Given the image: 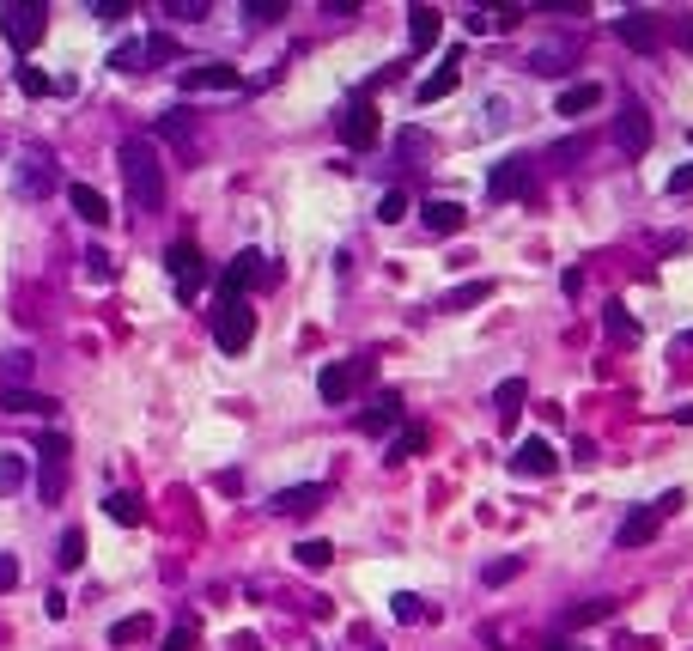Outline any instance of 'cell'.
<instances>
[{
  "label": "cell",
  "instance_id": "cell-1",
  "mask_svg": "<svg viewBox=\"0 0 693 651\" xmlns=\"http://www.w3.org/2000/svg\"><path fill=\"white\" fill-rule=\"evenodd\" d=\"M116 165H122V183H128V195H134V207L152 213V207L165 201V165H159V153H152L146 134H128V140H122Z\"/></svg>",
  "mask_w": 693,
  "mask_h": 651
},
{
  "label": "cell",
  "instance_id": "cell-2",
  "mask_svg": "<svg viewBox=\"0 0 693 651\" xmlns=\"http://www.w3.org/2000/svg\"><path fill=\"white\" fill-rule=\"evenodd\" d=\"M67 457H73L67 432H43V445H37V493H43V505H61V493H67Z\"/></svg>",
  "mask_w": 693,
  "mask_h": 651
},
{
  "label": "cell",
  "instance_id": "cell-3",
  "mask_svg": "<svg viewBox=\"0 0 693 651\" xmlns=\"http://www.w3.org/2000/svg\"><path fill=\"white\" fill-rule=\"evenodd\" d=\"M250 335H256V311H250L244 299H219V311H213V341H219V353H244Z\"/></svg>",
  "mask_w": 693,
  "mask_h": 651
},
{
  "label": "cell",
  "instance_id": "cell-4",
  "mask_svg": "<svg viewBox=\"0 0 693 651\" xmlns=\"http://www.w3.org/2000/svg\"><path fill=\"white\" fill-rule=\"evenodd\" d=\"M0 31H7L13 49H37L43 31H49V7H43V0H13V7L0 13Z\"/></svg>",
  "mask_w": 693,
  "mask_h": 651
},
{
  "label": "cell",
  "instance_id": "cell-5",
  "mask_svg": "<svg viewBox=\"0 0 693 651\" xmlns=\"http://www.w3.org/2000/svg\"><path fill=\"white\" fill-rule=\"evenodd\" d=\"M280 268L262 256V250H238V256H231L225 262V280H219V299H244L250 293V286H262V280H274Z\"/></svg>",
  "mask_w": 693,
  "mask_h": 651
},
{
  "label": "cell",
  "instance_id": "cell-6",
  "mask_svg": "<svg viewBox=\"0 0 693 651\" xmlns=\"http://www.w3.org/2000/svg\"><path fill=\"white\" fill-rule=\"evenodd\" d=\"M341 140H347V147L353 153H365V147H377V134H383V122H377V104L371 98H353L347 110H341Z\"/></svg>",
  "mask_w": 693,
  "mask_h": 651
},
{
  "label": "cell",
  "instance_id": "cell-7",
  "mask_svg": "<svg viewBox=\"0 0 693 651\" xmlns=\"http://www.w3.org/2000/svg\"><path fill=\"white\" fill-rule=\"evenodd\" d=\"M614 147H621L627 159H639L651 147V116L645 104H621V116H614Z\"/></svg>",
  "mask_w": 693,
  "mask_h": 651
},
{
  "label": "cell",
  "instance_id": "cell-8",
  "mask_svg": "<svg viewBox=\"0 0 693 651\" xmlns=\"http://www.w3.org/2000/svg\"><path fill=\"white\" fill-rule=\"evenodd\" d=\"M165 268L177 274V286H183V299H195L201 286H207V268H201V250L189 244V238H177L171 250H165Z\"/></svg>",
  "mask_w": 693,
  "mask_h": 651
},
{
  "label": "cell",
  "instance_id": "cell-9",
  "mask_svg": "<svg viewBox=\"0 0 693 651\" xmlns=\"http://www.w3.org/2000/svg\"><path fill=\"white\" fill-rule=\"evenodd\" d=\"M359 378H371V359H359V366H341V359H335V366H323L317 372V390H323V402H353V390H359Z\"/></svg>",
  "mask_w": 693,
  "mask_h": 651
},
{
  "label": "cell",
  "instance_id": "cell-10",
  "mask_svg": "<svg viewBox=\"0 0 693 651\" xmlns=\"http://www.w3.org/2000/svg\"><path fill=\"white\" fill-rule=\"evenodd\" d=\"M244 74L231 61H201V67H183V92H238Z\"/></svg>",
  "mask_w": 693,
  "mask_h": 651
},
{
  "label": "cell",
  "instance_id": "cell-11",
  "mask_svg": "<svg viewBox=\"0 0 693 651\" xmlns=\"http://www.w3.org/2000/svg\"><path fill=\"white\" fill-rule=\"evenodd\" d=\"M323 499H329V487H323V481H298V487H280V493L268 499V512H280V518H298V512H317Z\"/></svg>",
  "mask_w": 693,
  "mask_h": 651
},
{
  "label": "cell",
  "instance_id": "cell-12",
  "mask_svg": "<svg viewBox=\"0 0 693 651\" xmlns=\"http://www.w3.org/2000/svg\"><path fill=\"white\" fill-rule=\"evenodd\" d=\"M511 469H517V475H554V469H560V451H554L548 439H523V445L511 451Z\"/></svg>",
  "mask_w": 693,
  "mask_h": 651
},
{
  "label": "cell",
  "instance_id": "cell-13",
  "mask_svg": "<svg viewBox=\"0 0 693 651\" xmlns=\"http://www.w3.org/2000/svg\"><path fill=\"white\" fill-rule=\"evenodd\" d=\"M614 37H621L627 49H639V55H651L657 49V19L651 13H621L614 19Z\"/></svg>",
  "mask_w": 693,
  "mask_h": 651
},
{
  "label": "cell",
  "instance_id": "cell-14",
  "mask_svg": "<svg viewBox=\"0 0 693 651\" xmlns=\"http://www.w3.org/2000/svg\"><path fill=\"white\" fill-rule=\"evenodd\" d=\"M49 189H55L49 159H43V153H37V159H25V165H19V177H13V195H19V201H37V195H49Z\"/></svg>",
  "mask_w": 693,
  "mask_h": 651
},
{
  "label": "cell",
  "instance_id": "cell-15",
  "mask_svg": "<svg viewBox=\"0 0 693 651\" xmlns=\"http://www.w3.org/2000/svg\"><path fill=\"white\" fill-rule=\"evenodd\" d=\"M523 189H529L523 159H499V165L487 171V195H493V201H511V195H523Z\"/></svg>",
  "mask_w": 693,
  "mask_h": 651
},
{
  "label": "cell",
  "instance_id": "cell-16",
  "mask_svg": "<svg viewBox=\"0 0 693 651\" xmlns=\"http://www.w3.org/2000/svg\"><path fill=\"white\" fill-rule=\"evenodd\" d=\"M420 220H426V232H438V238H450V232H462V220H469V207H462V201H426L420 207Z\"/></svg>",
  "mask_w": 693,
  "mask_h": 651
},
{
  "label": "cell",
  "instance_id": "cell-17",
  "mask_svg": "<svg viewBox=\"0 0 693 651\" xmlns=\"http://www.w3.org/2000/svg\"><path fill=\"white\" fill-rule=\"evenodd\" d=\"M61 402L55 396H43V390H7V384H0V414H55Z\"/></svg>",
  "mask_w": 693,
  "mask_h": 651
},
{
  "label": "cell",
  "instance_id": "cell-18",
  "mask_svg": "<svg viewBox=\"0 0 693 651\" xmlns=\"http://www.w3.org/2000/svg\"><path fill=\"white\" fill-rule=\"evenodd\" d=\"M657 524H663L657 505H639V512H627V524H621V536H614V542H621V548H645V542L657 536Z\"/></svg>",
  "mask_w": 693,
  "mask_h": 651
},
{
  "label": "cell",
  "instance_id": "cell-19",
  "mask_svg": "<svg viewBox=\"0 0 693 651\" xmlns=\"http://www.w3.org/2000/svg\"><path fill=\"white\" fill-rule=\"evenodd\" d=\"M396 420H402V396H396V390H377V396H371V408L359 414V426H365V432H390Z\"/></svg>",
  "mask_w": 693,
  "mask_h": 651
},
{
  "label": "cell",
  "instance_id": "cell-20",
  "mask_svg": "<svg viewBox=\"0 0 693 651\" xmlns=\"http://www.w3.org/2000/svg\"><path fill=\"white\" fill-rule=\"evenodd\" d=\"M602 104V86L596 80H578V86H566L560 98H554V116H590Z\"/></svg>",
  "mask_w": 693,
  "mask_h": 651
},
{
  "label": "cell",
  "instance_id": "cell-21",
  "mask_svg": "<svg viewBox=\"0 0 693 651\" xmlns=\"http://www.w3.org/2000/svg\"><path fill=\"white\" fill-rule=\"evenodd\" d=\"M104 518H110V524H122V530H134V524L146 518V505H140V493L116 487V493H104Z\"/></svg>",
  "mask_w": 693,
  "mask_h": 651
},
{
  "label": "cell",
  "instance_id": "cell-22",
  "mask_svg": "<svg viewBox=\"0 0 693 651\" xmlns=\"http://www.w3.org/2000/svg\"><path fill=\"white\" fill-rule=\"evenodd\" d=\"M67 201H73V213H80L86 226H104V220H110V201H104L92 183H73V189H67Z\"/></svg>",
  "mask_w": 693,
  "mask_h": 651
},
{
  "label": "cell",
  "instance_id": "cell-23",
  "mask_svg": "<svg viewBox=\"0 0 693 651\" xmlns=\"http://www.w3.org/2000/svg\"><path fill=\"white\" fill-rule=\"evenodd\" d=\"M438 31H444V13H438V7H414V13H408V43H414V49H432Z\"/></svg>",
  "mask_w": 693,
  "mask_h": 651
},
{
  "label": "cell",
  "instance_id": "cell-24",
  "mask_svg": "<svg viewBox=\"0 0 693 651\" xmlns=\"http://www.w3.org/2000/svg\"><path fill=\"white\" fill-rule=\"evenodd\" d=\"M523 402H529V384H523V378H505V384L493 390V408L505 414V426H511V420L523 414Z\"/></svg>",
  "mask_w": 693,
  "mask_h": 651
},
{
  "label": "cell",
  "instance_id": "cell-25",
  "mask_svg": "<svg viewBox=\"0 0 693 651\" xmlns=\"http://www.w3.org/2000/svg\"><path fill=\"white\" fill-rule=\"evenodd\" d=\"M608 597H590V603H572L566 615H560V627H590V621H608Z\"/></svg>",
  "mask_w": 693,
  "mask_h": 651
},
{
  "label": "cell",
  "instance_id": "cell-26",
  "mask_svg": "<svg viewBox=\"0 0 693 651\" xmlns=\"http://www.w3.org/2000/svg\"><path fill=\"white\" fill-rule=\"evenodd\" d=\"M426 451V426H402L396 439H390V463H408V457H420Z\"/></svg>",
  "mask_w": 693,
  "mask_h": 651
},
{
  "label": "cell",
  "instance_id": "cell-27",
  "mask_svg": "<svg viewBox=\"0 0 693 651\" xmlns=\"http://www.w3.org/2000/svg\"><path fill=\"white\" fill-rule=\"evenodd\" d=\"M292 554H298V566H311V572H323V566L335 560V542H323V536H304V542H298Z\"/></svg>",
  "mask_w": 693,
  "mask_h": 651
},
{
  "label": "cell",
  "instance_id": "cell-28",
  "mask_svg": "<svg viewBox=\"0 0 693 651\" xmlns=\"http://www.w3.org/2000/svg\"><path fill=\"white\" fill-rule=\"evenodd\" d=\"M456 80H462L456 67H438V74H426V80H420V104H438V98H450V92H456Z\"/></svg>",
  "mask_w": 693,
  "mask_h": 651
},
{
  "label": "cell",
  "instance_id": "cell-29",
  "mask_svg": "<svg viewBox=\"0 0 693 651\" xmlns=\"http://www.w3.org/2000/svg\"><path fill=\"white\" fill-rule=\"evenodd\" d=\"M110 639H116V645H146V639H152V615H128V621H116Z\"/></svg>",
  "mask_w": 693,
  "mask_h": 651
},
{
  "label": "cell",
  "instance_id": "cell-30",
  "mask_svg": "<svg viewBox=\"0 0 693 651\" xmlns=\"http://www.w3.org/2000/svg\"><path fill=\"white\" fill-rule=\"evenodd\" d=\"M396 621H402V627H420V621H432V603L414 597V591H402V597H396Z\"/></svg>",
  "mask_w": 693,
  "mask_h": 651
},
{
  "label": "cell",
  "instance_id": "cell-31",
  "mask_svg": "<svg viewBox=\"0 0 693 651\" xmlns=\"http://www.w3.org/2000/svg\"><path fill=\"white\" fill-rule=\"evenodd\" d=\"M481 299H493V280H475V286H456V293L444 299V311H469V305H481Z\"/></svg>",
  "mask_w": 693,
  "mask_h": 651
},
{
  "label": "cell",
  "instance_id": "cell-32",
  "mask_svg": "<svg viewBox=\"0 0 693 651\" xmlns=\"http://www.w3.org/2000/svg\"><path fill=\"white\" fill-rule=\"evenodd\" d=\"M31 366H37V359H31V353H7V359H0V378H7V390H25V378H31Z\"/></svg>",
  "mask_w": 693,
  "mask_h": 651
},
{
  "label": "cell",
  "instance_id": "cell-33",
  "mask_svg": "<svg viewBox=\"0 0 693 651\" xmlns=\"http://www.w3.org/2000/svg\"><path fill=\"white\" fill-rule=\"evenodd\" d=\"M13 80H19V92H25V98H49V92H55V80L43 74V67H19Z\"/></svg>",
  "mask_w": 693,
  "mask_h": 651
},
{
  "label": "cell",
  "instance_id": "cell-34",
  "mask_svg": "<svg viewBox=\"0 0 693 651\" xmlns=\"http://www.w3.org/2000/svg\"><path fill=\"white\" fill-rule=\"evenodd\" d=\"M602 323H608V335H614V341H639V323L627 317V305H608V317H602Z\"/></svg>",
  "mask_w": 693,
  "mask_h": 651
},
{
  "label": "cell",
  "instance_id": "cell-35",
  "mask_svg": "<svg viewBox=\"0 0 693 651\" xmlns=\"http://www.w3.org/2000/svg\"><path fill=\"white\" fill-rule=\"evenodd\" d=\"M110 67H116V74H146V49H140V43H122V49L110 55Z\"/></svg>",
  "mask_w": 693,
  "mask_h": 651
},
{
  "label": "cell",
  "instance_id": "cell-36",
  "mask_svg": "<svg viewBox=\"0 0 693 651\" xmlns=\"http://www.w3.org/2000/svg\"><path fill=\"white\" fill-rule=\"evenodd\" d=\"M55 560H61L67 572L80 566V560H86V530H67V536H61V554H55Z\"/></svg>",
  "mask_w": 693,
  "mask_h": 651
},
{
  "label": "cell",
  "instance_id": "cell-37",
  "mask_svg": "<svg viewBox=\"0 0 693 651\" xmlns=\"http://www.w3.org/2000/svg\"><path fill=\"white\" fill-rule=\"evenodd\" d=\"M377 220H383V226H396V220H408V195H402V189H390V195H383V201H377Z\"/></svg>",
  "mask_w": 693,
  "mask_h": 651
},
{
  "label": "cell",
  "instance_id": "cell-38",
  "mask_svg": "<svg viewBox=\"0 0 693 651\" xmlns=\"http://www.w3.org/2000/svg\"><path fill=\"white\" fill-rule=\"evenodd\" d=\"M165 19H183V25H195V19H207V0H165Z\"/></svg>",
  "mask_w": 693,
  "mask_h": 651
},
{
  "label": "cell",
  "instance_id": "cell-39",
  "mask_svg": "<svg viewBox=\"0 0 693 651\" xmlns=\"http://www.w3.org/2000/svg\"><path fill=\"white\" fill-rule=\"evenodd\" d=\"M250 25H274V19H286V0H268V7H262V0H250Z\"/></svg>",
  "mask_w": 693,
  "mask_h": 651
},
{
  "label": "cell",
  "instance_id": "cell-40",
  "mask_svg": "<svg viewBox=\"0 0 693 651\" xmlns=\"http://www.w3.org/2000/svg\"><path fill=\"white\" fill-rule=\"evenodd\" d=\"M25 481V457H0V493H13Z\"/></svg>",
  "mask_w": 693,
  "mask_h": 651
},
{
  "label": "cell",
  "instance_id": "cell-41",
  "mask_svg": "<svg viewBox=\"0 0 693 651\" xmlns=\"http://www.w3.org/2000/svg\"><path fill=\"white\" fill-rule=\"evenodd\" d=\"M140 49H146V61H152V67H159V61H171V55H177V43H171V37H146Z\"/></svg>",
  "mask_w": 693,
  "mask_h": 651
},
{
  "label": "cell",
  "instance_id": "cell-42",
  "mask_svg": "<svg viewBox=\"0 0 693 651\" xmlns=\"http://www.w3.org/2000/svg\"><path fill=\"white\" fill-rule=\"evenodd\" d=\"M493 25H499V19H493V13H481V7H475V13H462V31H469V37H487Z\"/></svg>",
  "mask_w": 693,
  "mask_h": 651
},
{
  "label": "cell",
  "instance_id": "cell-43",
  "mask_svg": "<svg viewBox=\"0 0 693 651\" xmlns=\"http://www.w3.org/2000/svg\"><path fill=\"white\" fill-rule=\"evenodd\" d=\"M152 128H159V134H189V110H165Z\"/></svg>",
  "mask_w": 693,
  "mask_h": 651
},
{
  "label": "cell",
  "instance_id": "cell-44",
  "mask_svg": "<svg viewBox=\"0 0 693 651\" xmlns=\"http://www.w3.org/2000/svg\"><path fill=\"white\" fill-rule=\"evenodd\" d=\"M529 67H535V74H566V67H560V55H554V49H535V55H529Z\"/></svg>",
  "mask_w": 693,
  "mask_h": 651
},
{
  "label": "cell",
  "instance_id": "cell-45",
  "mask_svg": "<svg viewBox=\"0 0 693 651\" xmlns=\"http://www.w3.org/2000/svg\"><path fill=\"white\" fill-rule=\"evenodd\" d=\"M481 578H487V585H505V578H517V554H511V560H493Z\"/></svg>",
  "mask_w": 693,
  "mask_h": 651
},
{
  "label": "cell",
  "instance_id": "cell-46",
  "mask_svg": "<svg viewBox=\"0 0 693 651\" xmlns=\"http://www.w3.org/2000/svg\"><path fill=\"white\" fill-rule=\"evenodd\" d=\"M165 651H195V627H189V621H183V627H177V633H165Z\"/></svg>",
  "mask_w": 693,
  "mask_h": 651
},
{
  "label": "cell",
  "instance_id": "cell-47",
  "mask_svg": "<svg viewBox=\"0 0 693 651\" xmlns=\"http://www.w3.org/2000/svg\"><path fill=\"white\" fill-rule=\"evenodd\" d=\"M19 585V554H0V591Z\"/></svg>",
  "mask_w": 693,
  "mask_h": 651
},
{
  "label": "cell",
  "instance_id": "cell-48",
  "mask_svg": "<svg viewBox=\"0 0 693 651\" xmlns=\"http://www.w3.org/2000/svg\"><path fill=\"white\" fill-rule=\"evenodd\" d=\"M669 189H675V195H687V189H693V165H681V171L669 177Z\"/></svg>",
  "mask_w": 693,
  "mask_h": 651
},
{
  "label": "cell",
  "instance_id": "cell-49",
  "mask_svg": "<svg viewBox=\"0 0 693 651\" xmlns=\"http://www.w3.org/2000/svg\"><path fill=\"white\" fill-rule=\"evenodd\" d=\"M681 49H687V55H693V13H687V19H681Z\"/></svg>",
  "mask_w": 693,
  "mask_h": 651
}]
</instances>
